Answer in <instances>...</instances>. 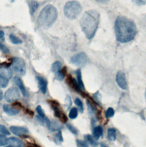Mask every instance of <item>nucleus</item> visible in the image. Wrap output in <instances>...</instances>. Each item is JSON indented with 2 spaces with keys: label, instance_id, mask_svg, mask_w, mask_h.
<instances>
[{
  "label": "nucleus",
  "instance_id": "nucleus-22",
  "mask_svg": "<svg viewBox=\"0 0 146 147\" xmlns=\"http://www.w3.org/2000/svg\"><path fill=\"white\" fill-rule=\"evenodd\" d=\"M85 138L86 141L93 147H97L98 145V143L93 136L90 135H86L85 136Z\"/></svg>",
  "mask_w": 146,
  "mask_h": 147
},
{
  "label": "nucleus",
  "instance_id": "nucleus-24",
  "mask_svg": "<svg viewBox=\"0 0 146 147\" xmlns=\"http://www.w3.org/2000/svg\"><path fill=\"white\" fill-rule=\"evenodd\" d=\"M69 117L70 119H74L78 117V109L76 107H73L69 113Z\"/></svg>",
  "mask_w": 146,
  "mask_h": 147
},
{
  "label": "nucleus",
  "instance_id": "nucleus-20",
  "mask_svg": "<svg viewBox=\"0 0 146 147\" xmlns=\"http://www.w3.org/2000/svg\"><path fill=\"white\" fill-rule=\"evenodd\" d=\"M62 69V64L59 61H55L54 63L51 67V70L55 74L59 73Z\"/></svg>",
  "mask_w": 146,
  "mask_h": 147
},
{
  "label": "nucleus",
  "instance_id": "nucleus-38",
  "mask_svg": "<svg viewBox=\"0 0 146 147\" xmlns=\"http://www.w3.org/2000/svg\"><path fill=\"white\" fill-rule=\"evenodd\" d=\"M100 94H99V92H97L96 94H94V95H93V97L95 98V99L97 101L98 103H100V98H99V96Z\"/></svg>",
  "mask_w": 146,
  "mask_h": 147
},
{
  "label": "nucleus",
  "instance_id": "nucleus-44",
  "mask_svg": "<svg viewBox=\"0 0 146 147\" xmlns=\"http://www.w3.org/2000/svg\"><path fill=\"white\" fill-rule=\"evenodd\" d=\"M145 97H146V92H145Z\"/></svg>",
  "mask_w": 146,
  "mask_h": 147
},
{
  "label": "nucleus",
  "instance_id": "nucleus-32",
  "mask_svg": "<svg viewBox=\"0 0 146 147\" xmlns=\"http://www.w3.org/2000/svg\"><path fill=\"white\" fill-rule=\"evenodd\" d=\"M9 83V80L0 77V87L5 88H6Z\"/></svg>",
  "mask_w": 146,
  "mask_h": 147
},
{
  "label": "nucleus",
  "instance_id": "nucleus-36",
  "mask_svg": "<svg viewBox=\"0 0 146 147\" xmlns=\"http://www.w3.org/2000/svg\"><path fill=\"white\" fill-rule=\"evenodd\" d=\"M132 2L138 6L145 5L146 4V0H132Z\"/></svg>",
  "mask_w": 146,
  "mask_h": 147
},
{
  "label": "nucleus",
  "instance_id": "nucleus-13",
  "mask_svg": "<svg viewBox=\"0 0 146 147\" xmlns=\"http://www.w3.org/2000/svg\"><path fill=\"white\" fill-rule=\"evenodd\" d=\"M67 82L69 85L74 89L75 91L78 92V93H82L81 89L79 86L78 82L75 81V80L71 76H69L67 78Z\"/></svg>",
  "mask_w": 146,
  "mask_h": 147
},
{
  "label": "nucleus",
  "instance_id": "nucleus-15",
  "mask_svg": "<svg viewBox=\"0 0 146 147\" xmlns=\"http://www.w3.org/2000/svg\"><path fill=\"white\" fill-rule=\"evenodd\" d=\"M8 144L12 147H24V144L21 140L14 137H11L8 139Z\"/></svg>",
  "mask_w": 146,
  "mask_h": 147
},
{
  "label": "nucleus",
  "instance_id": "nucleus-25",
  "mask_svg": "<svg viewBox=\"0 0 146 147\" xmlns=\"http://www.w3.org/2000/svg\"><path fill=\"white\" fill-rule=\"evenodd\" d=\"M74 102H75V104L78 107L79 111L81 113H83L84 108H83V103H82L81 100L79 98H76L75 99Z\"/></svg>",
  "mask_w": 146,
  "mask_h": 147
},
{
  "label": "nucleus",
  "instance_id": "nucleus-5",
  "mask_svg": "<svg viewBox=\"0 0 146 147\" xmlns=\"http://www.w3.org/2000/svg\"><path fill=\"white\" fill-rule=\"evenodd\" d=\"M12 67L16 74L24 76L26 74V65L25 61L21 58L15 57L13 60Z\"/></svg>",
  "mask_w": 146,
  "mask_h": 147
},
{
  "label": "nucleus",
  "instance_id": "nucleus-33",
  "mask_svg": "<svg viewBox=\"0 0 146 147\" xmlns=\"http://www.w3.org/2000/svg\"><path fill=\"white\" fill-rule=\"evenodd\" d=\"M8 144V139L4 135H0V146H3Z\"/></svg>",
  "mask_w": 146,
  "mask_h": 147
},
{
  "label": "nucleus",
  "instance_id": "nucleus-41",
  "mask_svg": "<svg viewBox=\"0 0 146 147\" xmlns=\"http://www.w3.org/2000/svg\"><path fill=\"white\" fill-rule=\"evenodd\" d=\"M27 147H39L37 145L33 143H28L27 144Z\"/></svg>",
  "mask_w": 146,
  "mask_h": 147
},
{
  "label": "nucleus",
  "instance_id": "nucleus-3",
  "mask_svg": "<svg viewBox=\"0 0 146 147\" xmlns=\"http://www.w3.org/2000/svg\"><path fill=\"white\" fill-rule=\"evenodd\" d=\"M57 17V9L51 5H46L42 9L38 16V25L44 29H48L54 24Z\"/></svg>",
  "mask_w": 146,
  "mask_h": 147
},
{
  "label": "nucleus",
  "instance_id": "nucleus-9",
  "mask_svg": "<svg viewBox=\"0 0 146 147\" xmlns=\"http://www.w3.org/2000/svg\"><path fill=\"white\" fill-rule=\"evenodd\" d=\"M116 81L119 86L123 90H127V82L125 74L122 71H118L116 75Z\"/></svg>",
  "mask_w": 146,
  "mask_h": 147
},
{
  "label": "nucleus",
  "instance_id": "nucleus-7",
  "mask_svg": "<svg viewBox=\"0 0 146 147\" xmlns=\"http://www.w3.org/2000/svg\"><path fill=\"white\" fill-rule=\"evenodd\" d=\"M87 61V57L85 53L81 52L74 55L70 59L72 64L76 66H83Z\"/></svg>",
  "mask_w": 146,
  "mask_h": 147
},
{
  "label": "nucleus",
  "instance_id": "nucleus-21",
  "mask_svg": "<svg viewBox=\"0 0 146 147\" xmlns=\"http://www.w3.org/2000/svg\"><path fill=\"white\" fill-rule=\"evenodd\" d=\"M108 138L110 141H115L117 138V132L114 128H109L107 132Z\"/></svg>",
  "mask_w": 146,
  "mask_h": 147
},
{
  "label": "nucleus",
  "instance_id": "nucleus-19",
  "mask_svg": "<svg viewBox=\"0 0 146 147\" xmlns=\"http://www.w3.org/2000/svg\"><path fill=\"white\" fill-rule=\"evenodd\" d=\"M76 77H77V82H78L79 86L80 87L81 90H85V85H84L83 80H82V74H81V71L80 69H78L76 71Z\"/></svg>",
  "mask_w": 146,
  "mask_h": 147
},
{
  "label": "nucleus",
  "instance_id": "nucleus-2",
  "mask_svg": "<svg viewBox=\"0 0 146 147\" xmlns=\"http://www.w3.org/2000/svg\"><path fill=\"white\" fill-rule=\"evenodd\" d=\"M100 15L99 12L94 10L86 11L82 16L80 25L86 38L91 39L97 31Z\"/></svg>",
  "mask_w": 146,
  "mask_h": 147
},
{
  "label": "nucleus",
  "instance_id": "nucleus-12",
  "mask_svg": "<svg viewBox=\"0 0 146 147\" xmlns=\"http://www.w3.org/2000/svg\"><path fill=\"white\" fill-rule=\"evenodd\" d=\"M46 125L48 128L51 131H58V130L61 129L62 127V125L56 121H50V120H49V121L46 123Z\"/></svg>",
  "mask_w": 146,
  "mask_h": 147
},
{
  "label": "nucleus",
  "instance_id": "nucleus-31",
  "mask_svg": "<svg viewBox=\"0 0 146 147\" xmlns=\"http://www.w3.org/2000/svg\"><path fill=\"white\" fill-rule=\"evenodd\" d=\"M36 111L37 112V113L38 114L39 116L41 117H46L45 116V112L44 111V110L42 109V107L41 106H38L36 108Z\"/></svg>",
  "mask_w": 146,
  "mask_h": 147
},
{
  "label": "nucleus",
  "instance_id": "nucleus-1",
  "mask_svg": "<svg viewBox=\"0 0 146 147\" xmlns=\"http://www.w3.org/2000/svg\"><path fill=\"white\" fill-rule=\"evenodd\" d=\"M115 32L117 40L124 43L134 39L137 28L131 20L124 17H118L115 22Z\"/></svg>",
  "mask_w": 146,
  "mask_h": 147
},
{
  "label": "nucleus",
  "instance_id": "nucleus-11",
  "mask_svg": "<svg viewBox=\"0 0 146 147\" xmlns=\"http://www.w3.org/2000/svg\"><path fill=\"white\" fill-rule=\"evenodd\" d=\"M10 130L11 132L16 135L17 136H22L28 133V130L27 128L23 127H18V126H11L10 127Z\"/></svg>",
  "mask_w": 146,
  "mask_h": 147
},
{
  "label": "nucleus",
  "instance_id": "nucleus-18",
  "mask_svg": "<svg viewBox=\"0 0 146 147\" xmlns=\"http://www.w3.org/2000/svg\"><path fill=\"white\" fill-rule=\"evenodd\" d=\"M93 137L96 140H98L103 134V128L101 126L99 125L95 127L93 131Z\"/></svg>",
  "mask_w": 146,
  "mask_h": 147
},
{
  "label": "nucleus",
  "instance_id": "nucleus-6",
  "mask_svg": "<svg viewBox=\"0 0 146 147\" xmlns=\"http://www.w3.org/2000/svg\"><path fill=\"white\" fill-rule=\"evenodd\" d=\"M49 102L50 104H51L52 109L54 111V114L55 117L58 118L61 122L63 123L66 122L68 118L66 115L62 112V110H61V109H60L58 103L55 100H50Z\"/></svg>",
  "mask_w": 146,
  "mask_h": 147
},
{
  "label": "nucleus",
  "instance_id": "nucleus-29",
  "mask_svg": "<svg viewBox=\"0 0 146 147\" xmlns=\"http://www.w3.org/2000/svg\"><path fill=\"white\" fill-rule=\"evenodd\" d=\"M55 142L57 143H60L61 142H63V137H62V132L61 131H59L57 135L55 136Z\"/></svg>",
  "mask_w": 146,
  "mask_h": 147
},
{
  "label": "nucleus",
  "instance_id": "nucleus-43",
  "mask_svg": "<svg viewBox=\"0 0 146 147\" xmlns=\"http://www.w3.org/2000/svg\"><path fill=\"white\" fill-rule=\"evenodd\" d=\"M100 147H108L107 146H106L105 144H104V143H102L101 144H100Z\"/></svg>",
  "mask_w": 146,
  "mask_h": 147
},
{
  "label": "nucleus",
  "instance_id": "nucleus-34",
  "mask_svg": "<svg viewBox=\"0 0 146 147\" xmlns=\"http://www.w3.org/2000/svg\"><path fill=\"white\" fill-rule=\"evenodd\" d=\"M77 147H89L87 143L86 142H84L83 140H77L76 141Z\"/></svg>",
  "mask_w": 146,
  "mask_h": 147
},
{
  "label": "nucleus",
  "instance_id": "nucleus-30",
  "mask_svg": "<svg viewBox=\"0 0 146 147\" xmlns=\"http://www.w3.org/2000/svg\"><path fill=\"white\" fill-rule=\"evenodd\" d=\"M66 127L68 128V129L74 135H77L78 132V130L73 126V125L70 124H66Z\"/></svg>",
  "mask_w": 146,
  "mask_h": 147
},
{
  "label": "nucleus",
  "instance_id": "nucleus-23",
  "mask_svg": "<svg viewBox=\"0 0 146 147\" xmlns=\"http://www.w3.org/2000/svg\"><path fill=\"white\" fill-rule=\"evenodd\" d=\"M9 39L11 42L14 45H20V44H21L23 42L20 38H18L17 36H16L13 34H10L9 35Z\"/></svg>",
  "mask_w": 146,
  "mask_h": 147
},
{
  "label": "nucleus",
  "instance_id": "nucleus-27",
  "mask_svg": "<svg viewBox=\"0 0 146 147\" xmlns=\"http://www.w3.org/2000/svg\"><path fill=\"white\" fill-rule=\"evenodd\" d=\"M114 114H115L114 110L111 107H109L106 110V113H105V115L107 118H111V117H114Z\"/></svg>",
  "mask_w": 146,
  "mask_h": 147
},
{
  "label": "nucleus",
  "instance_id": "nucleus-10",
  "mask_svg": "<svg viewBox=\"0 0 146 147\" xmlns=\"http://www.w3.org/2000/svg\"><path fill=\"white\" fill-rule=\"evenodd\" d=\"M36 79L38 81V87L40 88V91L43 94H45L47 92V88H48L47 80L41 76H37Z\"/></svg>",
  "mask_w": 146,
  "mask_h": 147
},
{
  "label": "nucleus",
  "instance_id": "nucleus-35",
  "mask_svg": "<svg viewBox=\"0 0 146 147\" xmlns=\"http://www.w3.org/2000/svg\"><path fill=\"white\" fill-rule=\"evenodd\" d=\"M0 50L4 53L5 54H8L9 53V50L8 49L7 47H6L5 45H3V44H2L0 42Z\"/></svg>",
  "mask_w": 146,
  "mask_h": 147
},
{
  "label": "nucleus",
  "instance_id": "nucleus-14",
  "mask_svg": "<svg viewBox=\"0 0 146 147\" xmlns=\"http://www.w3.org/2000/svg\"><path fill=\"white\" fill-rule=\"evenodd\" d=\"M3 111L9 115H16L20 113L18 109L12 107V106L8 105H4L3 106Z\"/></svg>",
  "mask_w": 146,
  "mask_h": 147
},
{
  "label": "nucleus",
  "instance_id": "nucleus-16",
  "mask_svg": "<svg viewBox=\"0 0 146 147\" xmlns=\"http://www.w3.org/2000/svg\"><path fill=\"white\" fill-rule=\"evenodd\" d=\"M13 76V72L10 69L6 67L0 68V77L9 80Z\"/></svg>",
  "mask_w": 146,
  "mask_h": 147
},
{
  "label": "nucleus",
  "instance_id": "nucleus-40",
  "mask_svg": "<svg viewBox=\"0 0 146 147\" xmlns=\"http://www.w3.org/2000/svg\"><path fill=\"white\" fill-rule=\"evenodd\" d=\"M0 39L4 40V32L3 31H0Z\"/></svg>",
  "mask_w": 146,
  "mask_h": 147
},
{
  "label": "nucleus",
  "instance_id": "nucleus-4",
  "mask_svg": "<svg viewBox=\"0 0 146 147\" xmlns=\"http://www.w3.org/2000/svg\"><path fill=\"white\" fill-rule=\"evenodd\" d=\"M82 10V6L80 3L76 1L68 2L64 7L65 16L70 20L76 18L81 13Z\"/></svg>",
  "mask_w": 146,
  "mask_h": 147
},
{
  "label": "nucleus",
  "instance_id": "nucleus-28",
  "mask_svg": "<svg viewBox=\"0 0 146 147\" xmlns=\"http://www.w3.org/2000/svg\"><path fill=\"white\" fill-rule=\"evenodd\" d=\"M0 133L4 135H10V132L8 128L2 124H0Z\"/></svg>",
  "mask_w": 146,
  "mask_h": 147
},
{
  "label": "nucleus",
  "instance_id": "nucleus-8",
  "mask_svg": "<svg viewBox=\"0 0 146 147\" xmlns=\"http://www.w3.org/2000/svg\"><path fill=\"white\" fill-rule=\"evenodd\" d=\"M4 98L8 102H14L20 98V92L16 88L12 87L5 93Z\"/></svg>",
  "mask_w": 146,
  "mask_h": 147
},
{
  "label": "nucleus",
  "instance_id": "nucleus-26",
  "mask_svg": "<svg viewBox=\"0 0 146 147\" xmlns=\"http://www.w3.org/2000/svg\"><path fill=\"white\" fill-rule=\"evenodd\" d=\"M38 3L36 1H32L30 3V11L31 13L33 14L38 7Z\"/></svg>",
  "mask_w": 146,
  "mask_h": 147
},
{
  "label": "nucleus",
  "instance_id": "nucleus-45",
  "mask_svg": "<svg viewBox=\"0 0 146 147\" xmlns=\"http://www.w3.org/2000/svg\"><path fill=\"white\" fill-rule=\"evenodd\" d=\"M12 147V146H8V147Z\"/></svg>",
  "mask_w": 146,
  "mask_h": 147
},
{
  "label": "nucleus",
  "instance_id": "nucleus-39",
  "mask_svg": "<svg viewBox=\"0 0 146 147\" xmlns=\"http://www.w3.org/2000/svg\"><path fill=\"white\" fill-rule=\"evenodd\" d=\"M98 3H102V4H106L110 0H96Z\"/></svg>",
  "mask_w": 146,
  "mask_h": 147
},
{
  "label": "nucleus",
  "instance_id": "nucleus-37",
  "mask_svg": "<svg viewBox=\"0 0 146 147\" xmlns=\"http://www.w3.org/2000/svg\"><path fill=\"white\" fill-rule=\"evenodd\" d=\"M66 104L68 105V108H69L71 106H72V100H71V98L69 96H66Z\"/></svg>",
  "mask_w": 146,
  "mask_h": 147
},
{
  "label": "nucleus",
  "instance_id": "nucleus-42",
  "mask_svg": "<svg viewBox=\"0 0 146 147\" xmlns=\"http://www.w3.org/2000/svg\"><path fill=\"white\" fill-rule=\"evenodd\" d=\"M3 99V93L2 90L0 89V100H1Z\"/></svg>",
  "mask_w": 146,
  "mask_h": 147
},
{
  "label": "nucleus",
  "instance_id": "nucleus-17",
  "mask_svg": "<svg viewBox=\"0 0 146 147\" xmlns=\"http://www.w3.org/2000/svg\"><path fill=\"white\" fill-rule=\"evenodd\" d=\"M14 82L19 88L23 95L25 97H26L27 96V92H26V90L25 88L24 85L21 79L18 77H15L14 78Z\"/></svg>",
  "mask_w": 146,
  "mask_h": 147
}]
</instances>
